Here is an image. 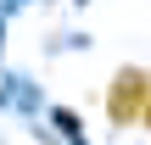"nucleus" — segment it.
I'll list each match as a JSON object with an SVG mask.
<instances>
[{
	"mask_svg": "<svg viewBox=\"0 0 151 145\" xmlns=\"http://www.w3.org/2000/svg\"><path fill=\"white\" fill-rule=\"evenodd\" d=\"M146 101H151V73L146 67H118L112 84H106V117H112V129H134L146 117Z\"/></svg>",
	"mask_w": 151,
	"mask_h": 145,
	"instance_id": "f257e3e1",
	"label": "nucleus"
},
{
	"mask_svg": "<svg viewBox=\"0 0 151 145\" xmlns=\"http://www.w3.org/2000/svg\"><path fill=\"white\" fill-rule=\"evenodd\" d=\"M140 123H146V134H151V101H146V117H140Z\"/></svg>",
	"mask_w": 151,
	"mask_h": 145,
	"instance_id": "f03ea898",
	"label": "nucleus"
}]
</instances>
